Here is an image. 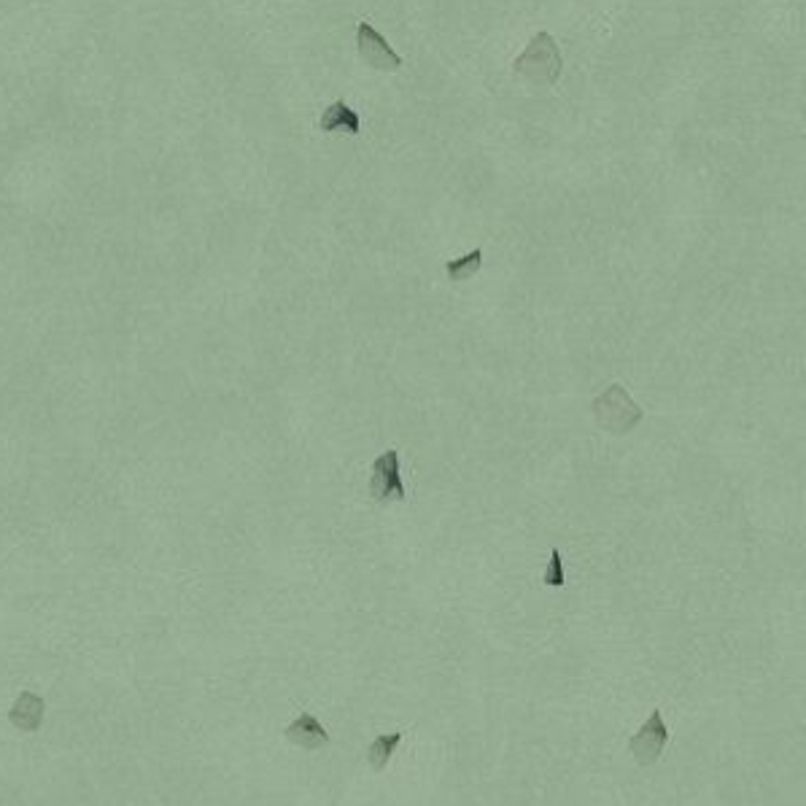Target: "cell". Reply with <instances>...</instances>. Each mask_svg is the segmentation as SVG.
<instances>
[{
  "label": "cell",
  "mask_w": 806,
  "mask_h": 806,
  "mask_svg": "<svg viewBox=\"0 0 806 806\" xmlns=\"http://www.w3.org/2000/svg\"><path fill=\"white\" fill-rule=\"evenodd\" d=\"M515 76L534 87H553L564 71V60H561V49H558L556 38L550 33H537V36L526 44L513 62Z\"/></svg>",
  "instance_id": "1"
},
{
  "label": "cell",
  "mask_w": 806,
  "mask_h": 806,
  "mask_svg": "<svg viewBox=\"0 0 806 806\" xmlns=\"http://www.w3.org/2000/svg\"><path fill=\"white\" fill-rule=\"evenodd\" d=\"M591 413H594L596 426L604 429L607 434H615V437L634 432L642 424V418H645V410L639 408L637 402L629 397V391L623 389L620 383L607 386L591 402Z\"/></svg>",
  "instance_id": "2"
},
{
  "label": "cell",
  "mask_w": 806,
  "mask_h": 806,
  "mask_svg": "<svg viewBox=\"0 0 806 806\" xmlns=\"http://www.w3.org/2000/svg\"><path fill=\"white\" fill-rule=\"evenodd\" d=\"M370 499L378 505H389V502H405L408 491L399 475V451L389 448L383 451L378 459L372 461L370 467Z\"/></svg>",
  "instance_id": "3"
},
{
  "label": "cell",
  "mask_w": 806,
  "mask_h": 806,
  "mask_svg": "<svg viewBox=\"0 0 806 806\" xmlns=\"http://www.w3.org/2000/svg\"><path fill=\"white\" fill-rule=\"evenodd\" d=\"M666 744H669V728H666L661 709H653L645 726L629 739V755L639 766H656V761H661V755H664Z\"/></svg>",
  "instance_id": "4"
},
{
  "label": "cell",
  "mask_w": 806,
  "mask_h": 806,
  "mask_svg": "<svg viewBox=\"0 0 806 806\" xmlns=\"http://www.w3.org/2000/svg\"><path fill=\"white\" fill-rule=\"evenodd\" d=\"M356 46H359V57L375 71L394 73L402 68V57L386 44V38L370 22H359L356 27Z\"/></svg>",
  "instance_id": "5"
},
{
  "label": "cell",
  "mask_w": 806,
  "mask_h": 806,
  "mask_svg": "<svg viewBox=\"0 0 806 806\" xmlns=\"http://www.w3.org/2000/svg\"><path fill=\"white\" fill-rule=\"evenodd\" d=\"M284 736L286 742L294 744V747H300V750H324L329 744V731L321 726L319 718L310 715V712L297 715V718L286 726Z\"/></svg>",
  "instance_id": "6"
},
{
  "label": "cell",
  "mask_w": 806,
  "mask_h": 806,
  "mask_svg": "<svg viewBox=\"0 0 806 806\" xmlns=\"http://www.w3.org/2000/svg\"><path fill=\"white\" fill-rule=\"evenodd\" d=\"M44 712H46V701L33 691H22L14 701V707L9 709V723L17 731H25V734H33L41 728L44 723Z\"/></svg>",
  "instance_id": "7"
},
{
  "label": "cell",
  "mask_w": 806,
  "mask_h": 806,
  "mask_svg": "<svg viewBox=\"0 0 806 806\" xmlns=\"http://www.w3.org/2000/svg\"><path fill=\"white\" fill-rule=\"evenodd\" d=\"M321 133H346V135H359L362 133V119L356 114L354 108L348 106L346 100H335L324 108L321 114Z\"/></svg>",
  "instance_id": "8"
},
{
  "label": "cell",
  "mask_w": 806,
  "mask_h": 806,
  "mask_svg": "<svg viewBox=\"0 0 806 806\" xmlns=\"http://www.w3.org/2000/svg\"><path fill=\"white\" fill-rule=\"evenodd\" d=\"M402 744V734L394 731V734H381L375 736L367 747V763H370L372 771H383L389 766L391 755L397 753V747Z\"/></svg>",
  "instance_id": "9"
},
{
  "label": "cell",
  "mask_w": 806,
  "mask_h": 806,
  "mask_svg": "<svg viewBox=\"0 0 806 806\" xmlns=\"http://www.w3.org/2000/svg\"><path fill=\"white\" fill-rule=\"evenodd\" d=\"M480 267H483V248H475L467 257L448 259L445 262V275H448L451 284H464V281H470L472 275H478Z\"/></svg>",
  "instance_id": "10"
},
{
  "label": "cell",
  "mask_w": 806,
  "mask_h": 806,
  "mask_svg": "<svg viewBox=\"0 0 806 806\" xmlns=\"http://www.w3.org/2000/svg\"><path fill=\"white\" fill-rule=\"evenodd\" d=\"M542 583L550 585V588H561V585L567 583V577H564V564H561V553H558V550L550 553V564L548 569H545V575H542Z\"/></svg>",
  "instance_id": "11"
}]
</instances>
